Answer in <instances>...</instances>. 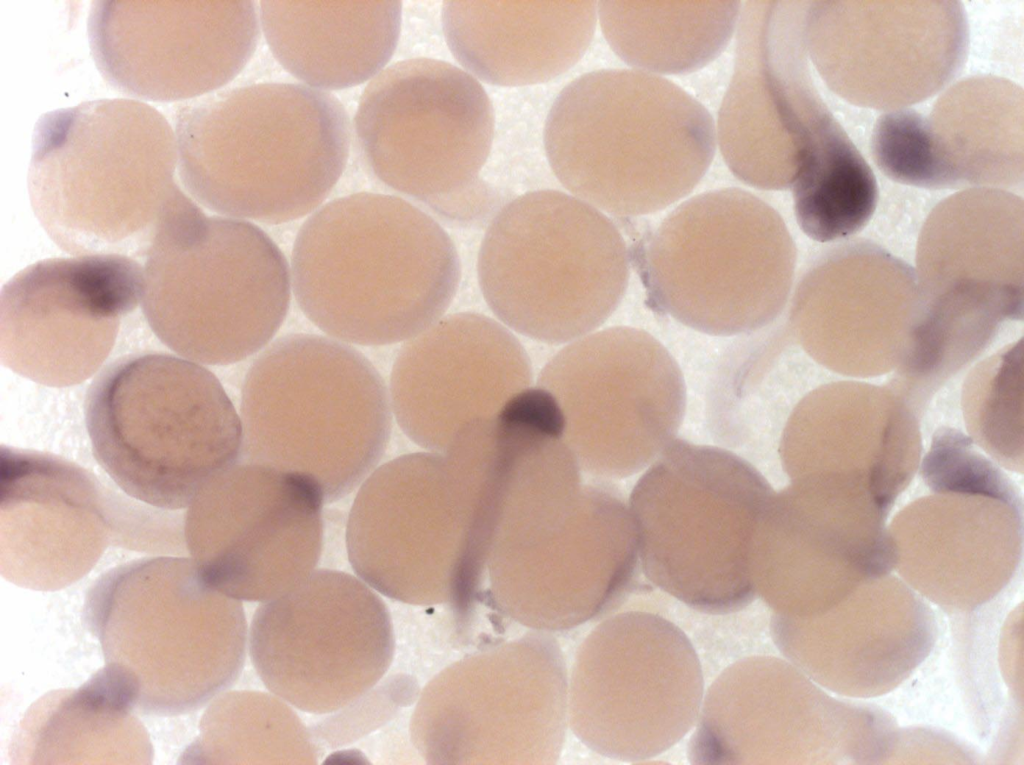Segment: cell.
I'll return each instance as SVG.
<instances>
[{
    "mask_svg": "<svg viewBox=\"0 0 1024 765\" xmlns=\"http://www.w3.org/2000/svg\"><path fill=\"white\" fill-rule=\"evenodd\" d=\"M448 233L410 202L379 193L344 196L302 225L291 262L303 313L347 343L410 340L441 319L460 282Z\"/></svg>",
    "mask_w": 1024,
    "mask_h": 765,
    "instance_id": "6da1fadb",
    "label": "cell"
},
{
    "mask_svg": "<svg viewBox=\"0 0 1024 765\" xmlns=\"http://www.w3.org/2000/svg\"><path fill=\"white\" fill-rule=\"evenodd\" d=\"M177 165L174 128L143 101L105 98L55 109L32 133L31 208L69 254L147 255L189 198Z\"/></svg>",
    "mask_w": 1024,
    "mask_h": 765,
    "instance_id": "7a4b0ae2",
    "label": "cell"
},
{
    "mask_svg": "<svg viewBox=\"0 0 1024 765\" xmlns=\"http://www.w3.org/2000/svg\"><path fill=\"white\" fill-rule=\"evenodd\" d=\"M177 173L187 194L237 219L282 223L319 206L349 156L341 102L292 83L227 89L174 113Z\"/></svg>",
    "mask_w": 1024,
    "mask_h": 765,
    "instance_id": "3957f363",
    "label": "cell"
},
{
    "mask_svg": "<svg viewBox=\"0 0 1024 765\" xmlns=\"http://www.w3.org/2000/svg\"><path fill=\"white\" fill-rule=\"evenodd\" d=\"M83 623L100 643V670L140 714L194 712L244 666L242 603L212 586L191 558H143L103 573L87 590Z\"/></svg>",
    "mask_w": 1024,
    "mask_h": 765,
    "instance_id": "277c9868",
    "label": "cell"
},
{
    "mask_svg": "<svg viewBox=\"0 0 1024 765\" xmlns=\"http://www.w3.org/2000/svg\"><path fill=\"white\" fill-rule=\"evenodd\" d=\"M709 112L673 82L639 70L586 73L559 93L544 129L557 179L600 211L635 216L685 197L712 162Z\"/></svg>",
    "mask_w": 1024,
    "mask_h": 765,
    "instance_id": "5b68a950",
    "label": "cell"
},
{
    "mask_svg": "<svg viewBox=\"0 0 1024 765\" xmlns=\"http://www.w3.org/2000/svg\"><path fill=\"white\" fill-rule=\"evenodd\" d=\"M392 415L387 386L362 353L323 336L288 335L245 377L240 458L305 474L334 502L377 467Z\"/></svg>",
    "mask_w": 1024,
    "mask_h": 765,
    "instance_id": "8992f818",
    "label": "cell"
},
{
    "mask_svg": "<svg viewBox=\"0 0 1024 765\" xmlns=\"http://www.w3.org/2000/svg\"><path fill=\"white\" fill-rule=\"evenodd\" d=\"M493 530L484 468L451 447L400 456L367 476L348 516L347 553L378 593L431 605L474 592Z\"/></svg>",
    "mask_w": 1024,
    "mask_h": 765,
    "instance_id": "52a82bcc",
    "label": "cell"
},
{
    "mask_svg": "<svg viewBox=\"0 0 1024 765\" xmlns=\"http://www.w3.org/2000/svg\"><path fill=\"white\" fill-rule=\"evenodd\" d=\"M85 420L95 459L130 497L187 508L241 457V418L207 368L164 353L127 355L90 385Z\"/></svg>",
    "mask_w": 1024,
    "mask_h": 765,
    "instance_id": "ba28073f",
    "label": "cell"
},
{
    "mask_svg": "<svg viewBox=\"0 0 1024 765\" xmlns=\"http://www.w3.org/2000/svg\"><path fill=\"white\" fill-rule=\"evenodd\" d=\"M146 257L143 313L161 342L185 359L241 361L284 321L288 264L248 221L206 216L191 198L162 226Z\"/></svg>",
    "mask_w": 1024,
    "mask_h": 765,
    "instance_id": "9c48e42d",
    "label": "cell"
},
{
    "mask_svg": "<svg viewBox=\"0 0 1024 765\" xmlns=\"http://www.w3.org/2000/svg\"><path fill=\"white\" fill-rule=\"evenodd\" d=\"M773 494L740 455L674 439L629 499L646 577L704 612L744 607L755 595L753 539Z\"/></svg>",
    "mask_w": 1024,
    "mask_h": 765,
    "instance_id": "30bf717a",
    "label": "cell"
},
{
    "mask_svg": "<svg viewBox=\"0 0 1024 765\" xmlns=\"http://www.w3.org/2000/svg\"><path fill=\"white\" fill-rule=\"evenodd\" d=\"M478 278L503 325L561 344L594 332L615 311L629 280V254L602 211L564 192L533 191L493 218Z\"/></svg>",
    "mask_w": 1024,
    "mask_h": 765,
    "instance_id": "8fae6325",
    "label": "cell"
},
{
    "mask_svg": "<svg viewBox=\"0 0 1024 765\" xmlns=\"http://www.w3.org/2000/svg\"><path fill=\"white\" fill-rule=\"evenodd\" d=\"M639 560L629 505L611 485H564L510 504L486 568L497 609L539 631L581 624L627 591Z\"/></svg>",
    "mask_w": 1024,
    "mask_h": 765,
    "instance_id": "7c38bea8",
    "label": "cell"
},
{
    "mask_svg": "<svg viewBox=\"0 0 1024 765\" xmlns=\"http://www.w3.org/2000/svg\"><path fill=\"white\" fill-rule=\"evenodd\" d=\"M796 251L780 215L737 188L682 203L654 232L646 253L655 302L705 334L756 332L783 310Z\"/></svg>",
    "mask_w": 1024,
    "mask_h": 765,
    "instance_id": "4fadbf2b",
    "label": "cell"
},
{
    "mask_svg": "<svg viewBox=\"0 0 1024 765\" xmlns=\"http://www.w3.org/2000/svg\"><path fill=\"white\" fill-rule=\"evenodd\" d=\"M567 723L563 656L537 630L436 676L421 694L411 734L429 763L551 764Z\"/></svg>",
    "mask_w": 1024,
    "mask_h": 765,
    "instance_id": "5bb4252c",
    "label": "cell"
},
{
    "mask_svg": "<svg viewBox=\"0 0 1024 765\" xmlns=\"http://www.w3.org/2000/svg\"><path fill=\"white\" fill-rule=\"evenodd\" d=\"M704 683L697 654L673 623L625 612L580 646L568 685V721L595 752L618 760L654 757L698 720Z\"/></svg>",
    "mask_w": 1024,
    "mask_h": 765,
    "instance_id": "9a60e30c",
    "label": "cell"
},
{
    "mask_svg": "<svg viewBox=\"0 0 1024 765\" xmlns=\"http://www.w3.org/2000/svg\"><path fill=\"white\" fill-rule=\"evenodd\" d=\"M538 383L559 403L564 440L579 467L602 478L650 465L684 419L677 362L637 328H606L572 341L546 363Z\"/></svg>",
    "mask_w": 1024,
    "mask_h": 765,
    "instance_id": "2e32d148",
    "label": "cell"
},
{
    "mask_svg": "<svg viewBox=\"0 0 1024 765\" xmlns=\"http://www.w3.org/2000/svg\"><path fill=\"white\" fill-rule=\"evenodd\" d=\"M248 647L272 694L296 709L324 714L380 681L393 659L394 633L377 591L359 577L320 569L262 602Z\"/></svg>",
    "mask_w": 1024,
    "mask_h": 765,
    "instance_id": "e0dca14e",
    "label": "cell"
},
{
    "mask_svg": "<svg viewBox=\"0 0 1024 765\" xmlns=\"http://www.w3.org/2000/svg\"><path fill=\"white\" fill-rule=\"evenodd\" d=\"M354 123L374 175L428 202L474 183L494 135L493 107L480 83L431 58L399 61L375 76Z\"/></svg>",
    "mask_w": 1024,
    "mask_h": 765,
    "instance_id": "ac0fdd59",
    "label": "cell"
},
{
    "mask_svg": "<svg viewBox=\"0 0 1024 765\" xmlns=\"http://www.w3.org/2000/svg\"><path fill=\"white\" fill-rule=\"evenodd\" d=\"M324 501L305 474L235 463L188 507L186 548L219 591L240 601H269L315 571Z\"/></svg>",
    "mask_w": 1024,
    "mask_h": 765,
    "instance_id": "d6986e66",
    "label": "cell"
},
{
    "mask_svg": "<svg viewBox=\"0 0 1024 765\" xmlns=\"http://www.w3.org/2000/svg\"><path fill=\"white\" fill-rule=\"evenodd\" d=\"M805 42L829 88L853 104L891 111L957 75L968 33L957 1H815Z\"/></svg>",
    "mask_w": 1024,
    "mask_h": 765,
    "instance_id": "ffe728a7",
    "label": "cell"
},
{
    "mask_svg": "<svg viewBox=\"0 0 1024 765\" xmlns=\"http://www.w3.org/2000/svg\"><path fill=\"white\" fill-rule=\"evenodd\" d=\"M253 1H95L90 51L104 80L135 100L190 101L234 79L259 39Z\"/></svg>",
    "mask_w": 1024,
    "mask_h": 765,
    "instance_id": "44dd1931",
    "label": "cell"
},
{
    "mask_svg": "<svg viewBox=\"0 0 1024 765\" xmlns=\"http://www.w3.org/2000/svg\"><path fill=\"white\" fill-rule=\"evenodd\" d=\"M807 7L748 1L740 11L735 69L716 139L730 170L755 188L791 187L806 147L830 114L809 72Z\"/></svg>",
    "mask_w": 1024,
    "mask_h": 765,
    "instance_id": "7402d4cb",
    "label": "cell"
},
{
    "mask_svg": "<svg viewBox=\"0 0 1024 765\" xmlns=\"http://www.w3.org/2000/svg\"><path fill=\"white\" fill-rule=\"evenodd\" d=\"M144 269L119 254L51 258L27 266L2 288L3 365L52 387L99 370L121 321L142 301Z\"/></svg>",
    "mask_w": 1024,
    "mask_h": 765,
    "instance_id": "603a6c76",
    "label": "cell"
},
{
    "mask_svg": "<svg viewBox=\"0 0 1024 765\" xmlns=\"http://www.w3.org/2000/svg\"><path fill=\"white\" fill-rule=\"evenodd\" d=\"M531 380L528 354L509 328L461 312L408 340L394 362L389 394L403 432L440 453L470 423L496 416Z\"/></svg>",
    "mask_w": 1024,
    "mask_h": 765,
    "instance_id": "cb8c5ba5",
    "label": "cell"
},
{
    "mask_svg": "<svg viewBox=\"0 0 1024 765\" xmlns=\"http://www.w3.org/2000/svg\"><path fill=\"white\" fill-rule=\"evenodd\" d=\"M93 474L55 455L1 447L0 571L20 587L54 591L86 575L121 519Z\"/></svg>",
    "mask_w": 1024,
    "mask_h": 765,
    "instance_id": "d4e9b609",
    "label": "cell"
},
{
    "mask_svg": "<svg viewBox=\"0 0 1024 765\" xmlns=\"http://www.w3.org/2000/svg\"><path fill=\"white\" fill-rule=\"evenodd\" d=\"M832 702L790 662L742 659L703 699L690 758L721 764L817 762L826 751Z\"/></svg>",
    "mask_w": 1024,
    "mask_h": 765,
    "instance_id": "484cf974",
    "label": "cell"
},
{
    "mask_svg": "<svg viewBox=\"0 0 1024 765\" xmlns=\"http://www.w3.org/2000/svg\"><path fill=\"white\" fill-rule=\"evenodd\" d=\"M887 566L883 544L856 543L836 530V496L812 477L774 493L756 530L750 574L775 615L808 618L855 589L837 567L860 581Z\"/></svg>",
    "mask_w": 1024,
    "mask_h": 765,
    "instance_id": "4316f807",
    "label": "cell"
},
{
    "mask_svg": "<svg viewBox=\"0 0 1024 765\" xmlns=\"http://www.w3.org/2000/svg\"><path fill=\"white\" fill-rule=\"evenodd\" d=\"M595 1H445L442 27L455 59L498 86L549 81L589 47Z\"/></svg>",
    "mask_w": 1024,
    "mask_h": 765,
    "instance_id": "83f0119b",
    "label": "cell"
},
{
    "mask_svg": "<svg viewBox=\"0 0 1024 765\" xmlns=\"http://www.w3.org/2000/svg\"><path fill=\"white\" fill-rule=\"evenodd\" d=\"M1022 200L1004 190H965L938 205L921 235L918 285L1022 317Z\"/></svg>",
    "mask_w": 1024,
    "mask_h": 765,
    "instance_id": "f1b7e54d",
    "label": "cell"
},
{
    "mask_svg": "<svg viewBox=\"0 0 1024 765\" xmlns=\"http://www.w3.org/2000/svg\"><path fill=\"white\" fill-rule=\"evenodd\" d=\"M400 1H262L276 60L312 88L340 90L377 76L400 35Z\"/></svg>",
    "mask_w": 1024,
    "mask_h": 765,
    "instance_id": "f546056e",
    "label": "cell"
},
{
    "mask_svg": "<svg viewBox=\"0 0 1024 765\" xmlns=\"http://www.w3.org/2000/svg\"><path fill=\"white\" fill-rule=\"evenodd\" d=\"M132 706L100 671L77 689L35 702L12 741L14 763L149 764L150 739Z\"/></svg>",
    "mask_w": 1024,
    "mask_h": 765,
    "instance_id": "4dcf8cb0",
    "label": "cell"
},
{
    "mask_svg": "<svg viewBox=\"0 0 1024 765\" xmlns=\"http://www.w3.org/2000/svg\"><path fill=\"white\" fill-rule=\"evenodd\" d=\"M951 188L1013 186L1023 177V91L996 77L958 82L927 116Z\"/></svg>",
    "mask_w": 1024,
    "mask_h": 765,
    "instance_id": "1f68e13d",
    "label": "cell"
},
{
    "mask_svg": "<svg viewBox=\"0 0 1024 765\" xmlns=\"http://www.w3.org/2000/svg\"><path fill=\"white\" fill-rule=\"evenodd\" d=\"M738 1H600L597 16L611 49L650 74L695 71L726 47Z\"/></svg>",
    "mask_w": 1024,
    "mask_h": 765,
    "instance_id": "d6a6232c",
    "label": "cell"
},
{
    "mask_svg": "<svg viewBox=\"0 0 1024 765\" xmlns=\"http://www.w3.org/2000/svg\"><path fill=\"white\" fill-rule=\"evenodd\" d=\"M296 713L274 694L234 691L203 715L190 758L205 763H314L315 748Z\"/></svg>",
    "mask_w": 1024,
    "mask_h": 765,
    "instance_id": "836d02e7",
    "label": "cell"
},
{
    "mask_svg": "<svg viewBox=\"0 0 1024 765\" xmlns=\"http://www.w3.org/2000/svg\"><path fill=\"white\" fill-rule=\"evenodd\" d=\"M790 188L798 225L818 242L860 231L878 201L874 173L848 136L821 146L799 169Z\"/></svg>",
    "mask_w": 1024,
    "mask_h": 765,
    "instance_id": "e575fe53",
    "label": "cell"
},
{
    "mask_svg": "<svg viewBox=\"0 0 1024 765\" xmlns=\"http://www.w3.org/2000/svg\"><path fill=\"white\" fill-rule=\"evenodd\" d=\"M871 154L890 179L911 186L950 188L933 148L927 116L901 108L887 111L875 123Z\"/></svg>",
    "mask_w": 1024,
    "mask_h": 765,
    "instance_id": "d590c367",
    "label": "cell"
},
{
    "mask_svg": "<svg viewBox=\"0 0 1024 765\" xmlns=\"http://www.w3.org/2000/svg\"><path fill=\"white\" fill-rule=\"evenodd\" d=\"M971 447L968 438L953 430L939 432L924 461L927 483L936 490L958 491L1018 505V498L1006 478Z\"/></svg>",
    "mask_w": 1024,
    "mask_h": 765,
    "instance_id": "8d00e7d4",
    "label": "cell"
}]
</instances>
